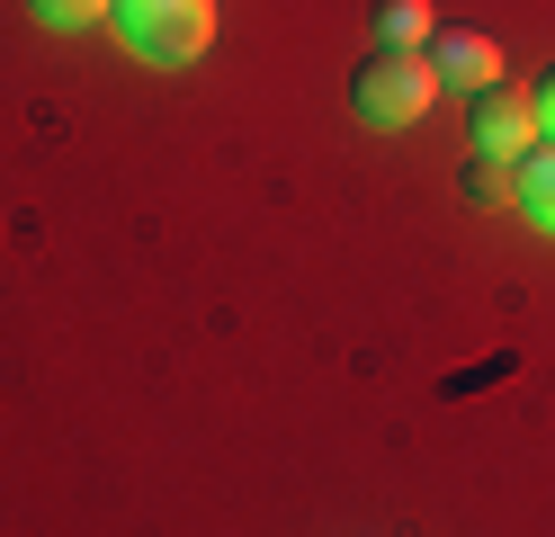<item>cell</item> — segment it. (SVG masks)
<instances>
[{"label": "cell", "mask_w": 555, "mask_h": 537, "mask_svg": "<svg viewBox=\"0 0 555 537\" xmlns=\"http://www.w3.org/2000/svg\"><path fill=\"white\" fill-rule=\"evenodd\" d=\"M108 18L144 63H197L216 46V0H108Z\"/></svg>", "instance_id": "1"}, {"label": "cell", "mask_w": 555, "mask_h": 537, "mask_svg": "<svg viewBox=\"0 0 555 537\" xmlns=\"http://www.w3.org/2000/svg\"><path fill=\"white\" fill-rule=\"evenodd\" d=\"M359 117L367 126H422L430 117V99H439V72L412 54V46H395V54H376L367 72H359Z\"/></svg>", "instance_id": "2"}, {"label": "cell", "mask_w": 555, "mask_h": 537, "mask_svg": "<svg viewBox=\"0 0 555 537\" xmlns=\"http://www.w3.org/2000/svg\"><path fill=\"white\" fill-rule=\"evenodd\" d=\"M529 135H538V99L529 90H483L475 99V153H529Z\"/></svg>", "instance_id": "3"}, {"label": "cell", "mask_w": 555, "mask_h": 537, "mask_svg": "<svg viewBox=\"0 0 555 537\" xmlns=\"http://www.w3.org/2000/svg\"><path fill=\"white\" fill-rule=\"evenodd\" d=\"M430 72H439V81H457V90H493L502 54L483 46V36H466V27H457V36H439V63H430Z\"/></svg>", "instance_id": "4"}, {"label": "cell", "mask_w": 555, "mask_h": 537, "mask_svg": "<svg viewBox=\"0 0 555 537\" xmlns=\"http://www.w3.org/2000/svg\"><path fill=\"white\" fill-rule=\"evenodd\" d=\"M519 206H529L538 233H555V143H529V153H519Z\"/></svg>", "instance_id": "5"}, {"label": "cell", "mask_w": 555, "mask_h": 537, "mask_svg": "<svg viewBox=\"0 0 555 537\" xmlns=\"http://www.w3.org/2000/svg\"><path fill=\"white\" fill-rule=\"evenodd\" d=\"M466 197L475 206H519V162L511 153H475L466 162Z\"/></svg>", "instance_id": "6"}, {"label": "cell", "mask_w": 555, "mask_h": 537, "mask_svg": "<svg viewBox=\"0 0 555 537\" xmlns=\"http://www.w3.org/2000/svg\"><path fill=\"white\" fill-rule=\"evenodd\" d=\"M376 27H386V46H422L430 10H422V0H386V18H376Z\"/></svg>", "instance_id": "7"}, {"label": "cell", "mask_w": 555, "mask_h": 537, "mask_svg": "<svg viewBox=\"0 0 555 537\" xmlns=\"http://www.w3.org/2000/svg\"><path fill=\"white\" fill-rule=\"evenodd\" d=\"M37 18L46 27H90V18H108V0H37Z\"/></svg>", "instance_id": "8"}, {"label": "cell", "mask_w": 555, "mask_h": 537, "mask_svg": "<svg viewBox=\"0 0 555 537\" xmlns=\"http://www.w3.org/2000/svg\"><path fill=\"white\" fill-rule=\"evenodd\" d=\"M529 99H538V126H546V143H555V72H546V81H538Z\"/></svg>", "instance_id": "9"}]
</instances>
